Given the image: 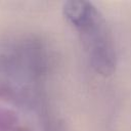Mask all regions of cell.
<instances>
[{
    "label": "cell",
    "mask_w": 131,
    "mask_h": 131,
    "mask_svg": "<svg viewBox=\"0 0 131 131\" xmlns=\"http://www.w3.org/2000/svg\"><path fill=\"white\" fill-rule=\"evenodd\" d=\"M63 15L76 30L91 67L100 75H112L117 66L114 39L100 10L88 1H68Z\"/></svg>",
    "instance_id": "obj_1"
},
{
    "label": "cell",
    "mask_w": 131,
    "mask_h": 131,
    "mask_svg": "<svg viewBox=\"0 0 131 131\" xmlns=\"http://www.w3.org/2000/svg\"><path fill=\"white\" fill-rule=\"evenodd\" d=\"M11 131H29L28 129H26V128H20V127H15L13 130H11Z\"/></svg>",
    "instance_id": "obj_3"
},
{
    "label": "cell",
    "mask_w": 131,
    "mask_h": 131,
    "mask_svg": "<svg viewBox=\"0 0 131 131\" xmlns=\"http://www.w3.org/2000/svg\"><path fill=\"white\" fill-rule=\"evenodd\" d=\"M17 124L16 114L8 108L0 107V131H11Z\"/></svg>",
    "instance_id": "obj_2"
}]
</instances>
